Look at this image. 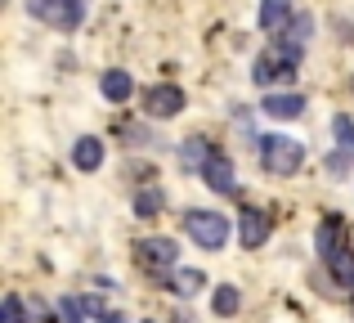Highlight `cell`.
I'll use <instances>...</instances> for the list:
<instances>
[{"label":"cell","instance_id":"1","mask_svg":"<svg viewBox=\"0 0 354 323\" xmlns=\"http://www.w3.org/2000/svg\"><path fill=\"white\" fill-rule=\"evenodd\" d=\"M319 256H323V265H328V274L341 283V288H354V252H350V243H346V234H341V220L337 216H323V225H319Z\"/></svg>","mask_w":354,"mask_h":323},{"label":"cell","instance_id":"2","mask_svg":"<svg viewBox=\"0 0 354 323\" xmlns=\"http://www.w3.org/2000/svg\"><path fill=\"white\" fill-rule=\"evenodd\" d=\"M260 162H265L269 175H296L305 162V144L287 140V135H265L260 140Z\"/></svg>","mask_w":354,"mask_h":323},{"label":"cell","instance_id":"3","mask_svg":"<svg viewBox=\"0 0 354 323\" xmlns=\"http://www.w3.org/2000/svg\"><path fill=\"white\" fill-rule=\"evenodd\" d=\"M296 63H301V50H296V45H283V41H278V50L260 54V59L251 63V81H256V86L292 81V77H296Z\"/></svg>","mask_w":354,"mask_h":323},{"label":"cell","instance_id":"4","mask_svg":"<svg viewBox=\"0 0 354 323\" xmlns=\"http://www.w3.org/2000/svg\"><path fill=\"white\" fill-rule=\"evenodd\" d=\"M184 229H189V238L202 252H220L229 243V216H220V211H189Z\"/></svg>","mask_w":354,"mask_h":323},{"label":"cell","instance_id":"5","mask_svg":"<svg viewBox=\"0 0 354 323\" xmlns=\"http://www.w3.org/2000/svg\"><path fill=\"white\" fill-rule=\"evenodd\" d=\"M27 9H32V18L59 27V32H72L86 18V0H27Z\"/></svg>","mask_w":354,"mask_h":323},{"label":"cell","instance_id":"6","mask_svg":"<svg viewBox=\"0 0 354 323\" xmlns=\"http://www.w3.org/2000/svg\"><path fill=\"white\" fill-rule=\"evenodd\" d=\"M135 256H139V265H144V270L162 274V270H171V265L180 261V247H175L171 238H144V243L135 247Z\"/></svg>","mask_w":354,"mask_h":323},{"label":"cell","instance_id":"7","mask_svg":"<svg viewBox=\"0 0 354 323\" xmlns=\"http://www.w3.org/2000/svg\"><path fill=\"white\" fill-rule=\"evenodd\" d=\"M144 113L148 117H175V113H184V90L180 86H153V90H144Z\"/></svg>","mask_w":354,"mask_h":323},{"label":"cell","instance_id":"8","mask_svg":"<svg viewBox=\"0 0 354 323\" xmlns=\"http://www.w3.org/2000/svg\"><path fill=\"white\" fill-rule=\"evenodd\" d=\"M238 238H242V247H247V252L265 247L269 243V216H265V211H256V207H247L238 216Z\"/></svg>","mask_w":354,"mask_h":323},{"label":"cell","instance_id":"9","mask_svg":"<svg viewBox=\"0 0 354 323\" xmlns=\"http://www.w3.org/2000/svg\"><path fill=\"white\" fill-rule=\"evenodd\" d=\"M63 323H104L99 297H63Z\"/></svg>","mask_w":354,"mask_h":323},{"label":"cell","instance_id":"10","mask_svg":"<svg viewBox=\"0 0 354 323\" xmlns=\"http://www.w3.org/2000/svg\"><path fill=\"white\" fill-rule=\"evenodd\" d=\"M202 180H207V189L211 193H234L238 189V180H234V166H229V158H211L207 166H202Z\"/></svg>","mask_w":354,"mask_h":323},{"label":"cell","instance_id":"11","mask_svg":"<svg viewBox=\"0 0 354 323\" xmlns=\"http://www.w3.org/2000/svg\"><path fill=\"white\" fill-rule=\"evenodd\" d=\"M72 162H77V171H99V162H104V140L81 135V140L72 144Z\"/></svg>","mask_w":354,"mask_h":323},{"label":"cell","instance_id":"12","mask_svg":"<svg viewBox=\"0 0 354 323\" xmlns=\"http://www.w3.org/2000/svg\"><path fill=\"white\" fill-rule=\"evenodd\" d=\"M260 108H265L274 122H292V117L305 113V99L301 95H265V104H260Z\"/></svg>","mask_w":354,"mask_h":323},{"label":"cell","instance_id":"13","mask_svg":"<svg viewBox=\"0 0 354 323\" xmlns=\"http://www.w3.org/2000/svg\"><path fill=\"white\" fill-rule=\"evenodd\" d=\"M211 158H216V153H211V144L202 140V135H193V140L180 144V166H184V171H202Z\"/></svg>","mask_w":354,"mask_h":323},{"label":"cell","instance_id":"14","mask_svg":"<svg viewBox=\"0 0 354 323\" xmlns=\"http://www.w3.org/2000/svg\"><path fill=\"white\" fill-rule=\"evenodd\" d=\"M287 18H292V0H260V18H256V23L265 27V32L287 27Z\"/></svg>","mask_w":354,"mask_h":323},{"label":"cell","instance_id":"15","mask_svg":"<svg viewBox=\"0 0 354 323\" xmlns=\"http://www.w3.org/2000/svg\"><path fill=\"white\" fill-rule=\"evenodd\" d=\"M99 90H104V99H113V104H126V99L135 95V81H130V72H104Z\"/></svg>","mask_w":354,"mask_h":323},{"label":"cell","instance_id":"16","mask_svg":"<svg viewBox=\"0 0 354 323\" xmlns=\"http://www.w3.org/2000/svg\"><path fill=\"white\" fill-rule=\"evenodd\" d=\"M310 27H314L310 14H296L292 27H283V36H278V41H283V45H296V50H305V41H310Z\"/></svg>","mask_w":354,"mask_h":323},{"label":"cell","instance_id":"17","mask_svg":"<svg viewBox=\"0 0 354 323\" xmlns=\"http://www.w3.org/2000/svg\"><path fill=\"white\" fill-rule=\"evenodd\" d=\"M238 306H242L238 288H229V283H220V288H216V297H211V310H216L220 319H229V315H238Z\"/></svg>","mask_w":354,"mask_h":323},{"label":"cell","instance_id":"18","mask_svg":"<svg viewBox=\"0 0 354 323\" xmlns=\"http://www.w3.org/2000/svg\"><path fill=\"white\" fill-rule=\"evenodd\" d=\"M207 288V279H202V270H180L171 279V292H180V297H193V292Z\"/></svg>","mask_w":354,"mask_h":323},{"label":"cell","instance_id":"19","mask_svg":"<svg viewBox=\"0 0 354 323\" xmlns=\"http://www.w3.org/2000/svg\"><path fill=\"white\" fill-rule=\"evenodd\" d=\"M162 207H166L162 189H144V193H139V198H135V211H139V216H144V220H153V216H157V211H162Z\"/></svg>","mask_w":354,"mask_h":323},{"label":"cell","instance_id":"20","mask_svg":"<svg viewBox=\"0 0 354 323\" xmlns=\"http://www.w3.org/2000/svg\"><path fill=\"white\" fill-rule=\"evenodd\" d=\"M332 135H337L341 153H346V158H354V122H350V117H337V122H332Z\"/></svg>","mask_w":354,"mask_h":323},{"label":"cell","instance_id":"21","mask_svg":"<svg viewBox=\"0 0 354 323\" xmlns=\"http://www.w3.org/2000/svg\"><path fill=\"white\" fill-rule=\"evenodd\" d=\"M0 323H27V319H23V301H18V297H5V310H0Z\"/></svg>","mask_w":354,"mask_h":323},{"label":"cell","instance_id":"22","mask_svg":"<svg viewBox=\"0 0 354 323\" xmlns=\"http://www.w3.org/2000/svg\"><path fill=\"white\" fill-rule=\"evenodd\" d=\"M346 162H354V158H346V153H332V158H328V171H346Z\"/></svg>","mask_w":354,"mask_h":323},{"label":"cell","instance_id":"23","mask_svg":"<svg viewBox=\"0 0 354 323\" xmlns=\"http://www.w3.org/2000/svg\"><path fill=\"white\" fill-rule=\"evenodd\" d=\"M104 323H126V319H121V315H108V319H104Z\"/></svg>","mask_w":354,"mask_h":323}]
</instances>
